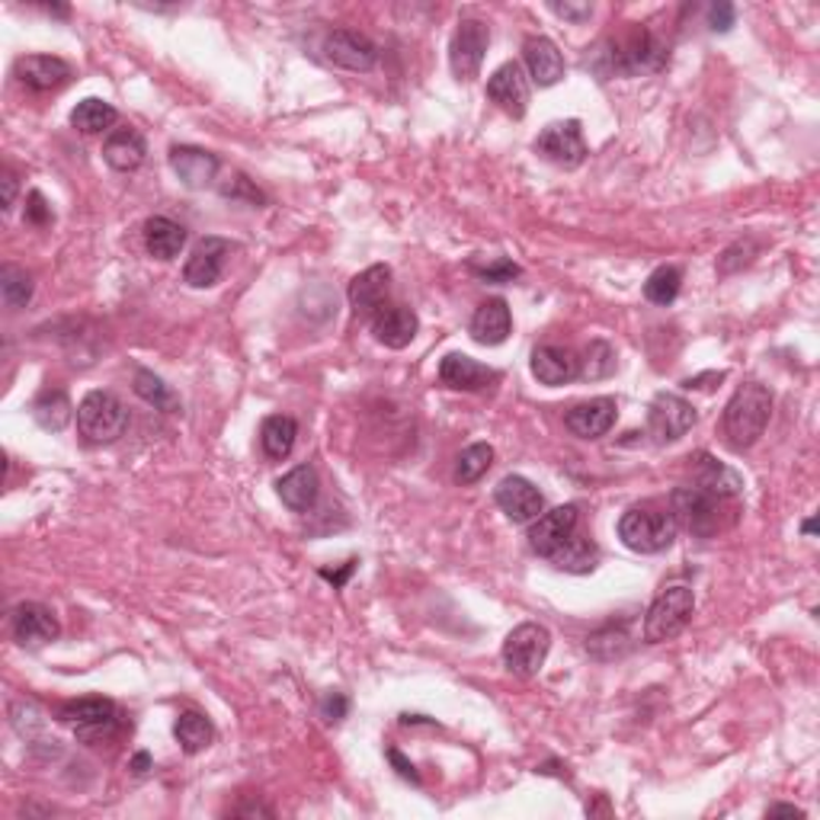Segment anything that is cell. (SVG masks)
<instances>
[{"label": "cell", "mask_w": 820, "mask_h": 820, "mask_svg": "<svg viewBox=\"0 0 820 820\" xmlns=\"http://www.w3.org/2000/svg\"><path fill=\"white\" fill-rule=\"evenodd\" d=\"M295 439H298V424L285 414H273L260 426V446H263L266 458H273V462L288 458L295 449Z\"/></svg>", "instance_id": "f546056e"}, {"label": "cell", "mask_w": 820, "mask_h": 820, "mask_svg": "<svg viewBox=\"0 0 820 820\" xmlns=\"http://www.w3.org/2000/svg\"><path fill=\"white\" fill-rule=\"evenodd\" d=\"M536 154L545 161L558 164V168L574 170L584 164L587 158V144H584V132L577 119H565V122H551L538 132Z\"/></svg>", "instance_id": "9c48e42d"}, {"label": "cell", "mask_w": 820, "mask_h": 820, "mask_svg": "<svg viewBox=\"0 0 820 820\" xmlns=\"http://www.w3.org/2000/svg\"><path fill=\"white\" fill-rule=\"evenodd\" d=\"M721 504L718 497L706 494L702 487H679L674 490V519L686 526L692 536H715L721 529Z\"/></svg>", "instance_id": "52a82bcc"}, {"label": "cell", "mask_w": 820, "mask_h": 820, "mask_svg": "<svg viewBox=\"0 0 820 820\" xmlns=\"http://www.w3.org/2000/svg\"><path fill=\"white\" fill-rule=\"evenodd\" d=\"M0 183H3V212H10L13 202H17V176L10 170H3L0 173Z\"/></svg>", "instance_id": "c3c4849f"}, {"label": "cell", "mask_w": 820, "mask_h": 820, "mask_svg": "<svg viewBox=\"0 0 820 820\" xmlns=\"http://www.w3.org/2000/svg\"><path fill=\"white\" fill-rule=\"evenodd\" d=\"M115 119H119L115 107H110V103L100 100V97H87V100H81V103L74 107L71 125H74L78 132H84V135H100V132H107V129L113 125Z\"/></svg>", "instance_id": "d6a6232c"}, {"label": "cell", "mask_w": 820, "mask_h": 820, "mask_svg": "<svg viewBox=\"0 0 820 820\" xmlns=\"http://www.w3.org/2000/svg\"><path fill=\"white\" fill-rule=\"evenodd\" d=\"M219 158L212 151H202V148H190V144H180L170 151V170L180 176V183H186L190 190H202L215 180L219 173Z\"/></svg>", "instance_id": "7402d4cb"}, {"label": "cell", "mask_w": 820, "mask_h": 820, "mask_svg": "<svg viewBox=\"0 0 820 820\" xmlns=\"http://www.w3.org/2000/svg\"><path fill=\"white\" fill-rule=\"evenodd\" d=\"M619 421V404L613 397H594L567 411L565 426L577 439H599Z\"/></svg>", "instance_id": "2e32d148"}, {"label": "cell", "mask_w": 820, "mask_h": 820, "mask_svg": "<svg viewBox=\"0 0 820 820\" xmlns=\"http://www.w3.org/2000/svg\"><path fill=\"white\" fill-rule=\"evenodd\" d=\"M523 58H526V71L538 87H555L565 78V55L558 52V45L548 36H533L523 45Z\"/></svg>", "instance_id": "44dd1931"}, {"label": "cell", "mask_w": 820, "mask_h": 820, "mask_svg": "<svg viewBox=\"0 0 820 820\" xmlns=\"http://www.w3.org/2000/svg\"><path fill=\"white\" fill-rule=\"evenodd\" d=\"M32 417H36V424L42 426V429L61 433L64 426L71 424L74 407H71V401H68L64 392H45V395L32 404Z\"/></svg>", "instance_id": "836d02e7"}, {"label": "cell", "mask_w": 820, "mask_h": 820, "mask_svg": "<svg viewBox=\"0 0 820 820\" xmlns=\"http://www.w3.org/2000/svg\"><path fill=\"white\" fill-rule=\"evenodd\" d=\"M475 270V276L484 280V283H513L523 270L516 266V263H509V260H497V263H490V266H472Z\"/></svg>", "instance_id": "60d3db41"}, {"label": "cell", "mask_w": 820, "mask_h": 820, "mask_svg": "<svg viewBox=\"0 0 820 820\" xmlns=\"http://www.w3.org/2000/svg\"><path fill=\"white\" fill-rule=\"evenodd\" d=\"M135 395L148 401V404H154L158 411H164V414H176L180 411V397L173 395V388L164 385V378H158L154 372H148V368H139L135 372Z\"/></svg>", "instance_id": "e575fe53"}, {"label": "cell", "mask_w": 820, "mask_h": 820, "mask_svg": "<svg viewBox=\"0 0 820 820\" xmlns=\"http://www.w3.org/2000/svg\"><path fill=\"white\" fill-rule=\"evenodd\" d=\"M487 45H490V32L482 20H462L453 32V42H449V64H453V74L458 81H475L478 71H482L484 55H487Z\"/></svg>", "instance_id": "ba28073f"}, {"label": "cell", "mask_w": 820, "mask_h": 820, "mask_svg": "<svg viewBox=\"0 0 820 820\" xmlns=\"http://www.w3.org/2000/svg\"><path fill=\"white\" fill-rule=\"evenodd\" d=\"M548 561H555L558 570H567V574H590L599 561V548L587 536H574L567 538L565 548H558Z\"/></svg>", "instance_id": "1f68e13d"}, {"label": "cell", "mask_w": 820, "mask_h": 820, "mask_svg": "<svg viewBox=\"0 0 820 820\" xmlns=\"http://www.w3.org/2000/svg\"><path fill=\"white\" fill-rule=\"evenodd\" d=\"M276 490H280V500L292 513H308L317 504L321 482H317V472L312 465H298L276 482Z\"/></svg>", "instance_id": "d4e9b609"}, {"label": "cell", "mask_w": 820, "mask_h": 820, "mask_svg": "<svg viewBox=\"0 0 820 820\" xmlns=\"http://www.w3.org/2000/svg\"><path fill=\"white\" fill-rule=\"evenodd\" d=\"M509 327H513V317H509L504 298H487L472 317V337L482 346H500L509 337Z\"/></svg>", "instance_id": "484cf974"}, {"label": "cell", "mask_w": 820, "mask_h": 820, "mask_svg": "<svg viewBox=\"0 0 820 820\" xmlns=\"http://www.w3.org/2000/svg\"><path fill=\"white\" fill-rule=\"evenodd\" d=\"M231 241L225 237H205L193 247V254L183 266V280L193 285V288H212V285L222 280L225 273L227 254H231Z\"/></svg>", "instance_id": "9a60e30c"}, {"label": "cell", "mask_w": 820, "mask_h": 820, "mask_svg": "<svg viewBox=\"0 0 820 820\" xmlns=\"http://www.w3.org/2000/svg\"><path fill=\"white\" fill-rule=\"evenodd\" d=\"M533 375L541 385L558 388V385L580 378V360L567 346H538L533 353Z\"/></svg>", "instance_id": "603a6c76"}, {"label": "cell", "mask_w": 820, "mask_h": 820, "mask_svg": "<svg viewBox=\"0 0 820 820\" xmlns=\"http://www.w3.org/2000/svg\"><path fill=\"white\" fill-rule=\"evenodd\" d=\"M766 814H769V818H804V811L794 808V804H772Z\"/></svg>", "instance_id": "f907efd6"}, {"label": "cell", "mask_w": 820, "mask_h": 820, "mask_svg": "<svg viewBox=\"0 0 820 820\" xmlns=\"http://www.w3.org/2000/svg\"><path fill=\"white\" fill-rule=\"evenodd\" d=\"M772 417V395L760 382H747L740 385L728 407H725V439L735 453L750 449L760 436L766 433V424Z\"/></svg>", "instance_id": "6da1fadb"}, {"label": "cell", "mask_w": 820, "mask_h": 820, "mask_svg": "<svg viewBox=\"0 0 820 820\" xmlns=\"http://www.w3.org/2000/svg\"><path fill=\"white\" fill-rule=\"evenodd\" d=\"M55 613L42 603H20L13 609V638L27 648H42L58 638Z\"/></svg>", "instance_id": "e0dca14e"}, {"label": "cell", "mask_w": 820, "mask_h": 820, "mask_svg": "<svg viewBox=\"0 0 820 820\" xmlns=\"http://www.w3.org/2000/svg\"><path fill=\"white\" fill-rule=\"evenodd\" d=\"M679 288H682V270L679 266H657L645 283V298L651 305H674Z\"/></svg>", "instance_id": "8d00e7d4"}, {"label": "cell", "mask_w": 820, "mask_h": 820, "mask_svg": "<svg viewBox=\"0 0 820 820\" xmlns=\"http://www.w3.org/2000/svg\"><path fill=\"white\" fill-rule=\"evenodd\" d=\"M599 645H606L609 651H606V660H616V657H622L628 651V635H625L622 628H603V631H596L587 638V651H594Z\"/></svg>", "instance_id": "ab89813d"}, {"label": "cell", "mask_w": 820, "mask_h": 820, "mask_svg": "<svg viewBox=\"0 0 820 820\" xmlns=\"http://www.w3.org/2000/svg\"><path fill=\"white\" fill-rule=\"evenodd\" d=\"M61 725L84 743H103L119 731V711L110 699H78L61 708Z\"/></svg>", "instance_id": "8992f818"}, {"label": "cell", "mask_w": 820, "mask_h": 820, "mask_svg": "<svg viewBox=\"0 0 820 820\" xmlns=\"http://www.w3.org/2000/svg\"><path fill=\"white\" fill-rule=\"evenodd\" d=\"M551 13L570 23H587L594 17V3H551Z\"/></svg>", "instance_id": "f6af8a7d"}, {"label": "cell", "mask_w": 820, "mask_h": 820, "mask_svg": "<svg viewBox=\"0 0 820 820\" xmlns=\"http://www.w3.org/2000/svg\"><path fill=\"white\" fill-rule=\"evenodd\" d=\"M439 382L455 392H484L490 382H497V372L465 353H449L439 363Z\"/></svg>", "instance_id": "ffe728a7"}, {"label": "cell", "mask_w": 820, "mask_h": 820, "mask_svg": "<svg viewBox=\"0 0 820 820\" xmlns=\"http://www.w3.org/2000/svg\"><path fill=\"white\" fill-rule=\"evenodd\" d=\"M0 295L7 308H27L32 298V276L20 266H3L0 270Z\"/></svg>", "instance_id": "74e56055"}, {"label": "cell", "mask_w": 820, "mask_h": 820, "mask_svg": "<svg viewBox=\"0 0 820 820\" xmlns=\"http://www.w3.org/2000/svg\"><path fill=\"white\" fill-rule=\"evenodd\" d=\"M494 465V449L487 443H475L455 458V482L475 484L487 475V468Z\"/></svg>", "instance_id": "d590c367"}, {"label": "cell", "mask_w": 820, "mask_h": 820, "mask_svg": "<svg viewBox=\"0 0 820 820\" xmlns=\"http://www.w3.org/2000/svg\"><path fill=\"white\" fill-rule=\"evenodd\" d=\"M346 711H350V699L343 696V692H327L324 699H321V718L324 721H331V725H337L346 718Z\"/></svg>", "instance_id": "ee69618b"}, {"label": "cell", "mask_w": 820, "mask_h": 820, "mask_svg": "<svg viewBox=\"0 0 820 820\" xmlns=\"http://www.w3.org/2000/svg\"><path fill=\"white\" fill-rule=\"evenodd\" d=\"M577 523H580V509L574 507V504L541 513L538 519H533L529 548H533L536 555H541V558H551L558 548H565L567 538L577 533Z\"/></svg>", "instance_id": "8fae6325"}, {"label": "cell", "mask_w": 820, "mask_h": 820, "mask_svg": "<svg viewBox=\"0 0 820 820\" xmlns=\"http://www.w3.org/2000/svg\"><path fill=\"white\" fill-rule=\"evenodd\" d=\"M173 737H176V743L183 747V753L196 757V753H202L205 747H212L215 728H212V721H209L205 715H199V711H183V715L176 718V725H173Z\"/></svg>", "instance_id": "4dcf8cb0"}, {"label": "cell", "mask_w": 820, "mask_h": 820, "mask_svg": "<svg viewBox=\"0 0 820 820\" xmlns=\"http://www.w3.org/2000/svg\"><path fill=\"white\" fill-rule=\"evenodd\" d=\"M324 58L346 71H372L378 61V45L353 29H334L324 36Z\"/></svg>", "instance_id": "7c38bea8"}, {"label": "cell", "mask_w": 820, "mask_h": 820, "mask_svg": "<svg viewBox=\"0 0 820 820\" xmlns=\"http://www.w3.org/2000/svg\"><path fill=\"white\" fill-rule=\"evenodd\" d=\"M144 247L154 260H173L186 247V227L170 222L164 215H154L144 222Z\"/></svg>", "instance_id": "f1b7e54d"}, {"label": "cell", "mask_w": 820, "mask_h": 820, "mask_svg": "<svg viewBox=\"0 0 820 820\" xmlns=\"http://www.w3.org/2000/svg\"><path fill=\"white\" fill-rule=\"evenodd\" d=\"M148 769H151V757H148V753H135V757H132V772H135V776H144Z\"/></svg>", "instance_id": "816d5d0a"}, {"label": "cell", "mask_w": 820, "mask_h": 820, "mask_svg": "<svg viewBox=\"0 0 820 820\" xmlns=\"http://www.w3.org/2000/svg\"><path fill=\"white\" fill-rule=\"evenodd\" d=\"M494 500L497 507L504 509L509 523H533L545 513V497L538 490L536 484L523 475H507L504 482L497 484L494 490Z\"/></svg>", "instance_id": "4fadbf2b"}, {"label": "cell", "mask_w": 820, "mask_h": 820, "mask_svg": "<svg viewBox=\"0 0 820 820\" xmlns=\"http://www.w3.org/2000/svg\"><path fill=\"white\" fill-rule=\"evenodd\" d=\"M27 222L29 225H49L52 222V205L45 202V196L39 190H32L27 199Z\"/></svg>", "instance_id": "7bdbcfd3"}, {"label": "cell", "mask_w": 820, "mask_h": 820, "mask_svg": "<svg viewBox=\"0 0 820 820\" xmlns=\"http://www.w3.org/2000/svg\"><path fill=\"white\" fill-rule=\"evenodd\" d=\"M692 426H696V407L686 397L667 395V392L654 397L648 407V433L654 436V443L660 446L677 443Z\"/></svg>", "instance_id": "30bf717a"}, {"label": "cell", "mask_w": 820, "mask_h": 820, "mask_svg": "<svg viewBox=\"0 0 820 820\" xmlns=\"http://www.w3.org/2000/svg\"><path fill=\"white\" fill-rule=\"evenodd\" d=\"M353 570H356V561H346L340 570H327V567H324V570H321V577H324V580H331V584L340 590V587L350 580V574H353Z\"/></svg>", "instance_id": "681fc988"}, {"label": "cell", "mask_w": 820, "mask_h": 820, "mask_svg": "<svg viewBox=\"0 0 820 820\" xmlns=\"http://www.w3.org/2000/svg\"><path fill=\"white\" fill-rule=\"evenodd\" d=\"M388 285H392V270H388L385 263H375V266L363 270V273L350 283V288H346V298H350L353 312L375 317V314L382 312V305H385Z\"/></svg>", "instance_id": "ac0fdd59"}, {"label": "cell", "mask_w": 820, "mask_h": 820, "mask_svg": "<svg viewBox=\"0 0 820 820\" xmlns=\"http://www.w3.org/2000/svg\"><path fill=\"white\" fill-rule=\"evenodd\" d=\"M487 97L507 115L523 119L529 110V78H526L523 64H516V61L500 64L487 81Z\"/></svg>", "instance_id": "5bb4252c"}, {"label": "cell", "mask_w": 820, "mask_h": 820, "mask_svg": "<svg viewBox=\"0 0 820 820\" xmlns=\"http://www.w3.org/2000/svg\"><path fill=\"white\" fill-rule=\"evenodd\" d=\"M735 23H737L735 3L718 0V3H711V7H708V27H711V32H731Z\"/></svg>", "instance_id": "b9f144b4"}, {"label": "cell", "mask_w": 820, "mask_h": 820, "mask_svg": "<svg viewBox=\"0 0 820 820\" xmlns=\"http://www.w3.org/2000/svg\"><path fill=\"white\" fill-rule=\"evenodd\" d=\"M222 193H225L227 199L247 196V199H251V202H254V205H256V202H263V193L251 186V180H247L244 173H237V176H234V183H227V186H225V190H222Z\"/></svg>", "instance_id": "bcb514c9"}, {"label": "cell", "mask_w": 820, "mask_h": 820, "mask_svg": "<svg viewBox=\"0 0 820 820\" xmlns=\"http://www.w3.org/2000/svg\"><path fill=\"white\" fill-rule=\"evenodd\" d=\"M144 154H148V144H144V139L135 129H119L103 144L107 164L119 170V173H132V170L142 168Z\"/></svg>", "instance_id": "83f0119b"}, {"label": "cell", "mask_w": 820, "mask_h": 820, "mask_svg": "<svg viewBox=\"0 0 820 820\" xmlns=\"http://www.w3.org/2000/svg\"><path fill=\"white\" fill-rule=\"evenodd\" d=\"M417 331H421V321H417V314L411 312V308H382V312L372 317V334L375 340L382 343V346H388V350H404V346H411L414 337H417Z\"/></svg>", "instance_id": "cb8c5ba5"}, {"label": "cell", "mask_w": 820, "mask_h": 820, "mask_svg": "<svg viewBox=\"0 0 820 820\" xmlns=\"http://www.w3.org/2000/svg\"><path fill=\"white\" fill-rule=\"evenodd\" d=\"M129 426L125 404L110 392H90L78 407V433L90 446H110Z\"/></svg>", "instance_id": "3957f363"}, {"label": "cell", "mask_w": 820, "mask_h": 820, "mask_svg": "<svg viewBox=\"0 0 820 820\" xmlns=\"http://www.w3.org/2000/svg\"><path fill=\"white\" fill-rule=\"evenodd\" d=\"M613 372H616V350L606 340H594L580 360V378L599 382V378H609Z\"/></svg>", "instance_id": "f35d334b"}, {"label": "cell", "mask_w": 820, "mask_h": 820, "mask_svg": "<svg viewBox=\"0 0 820 820\" xmlns=\"http://www.w3.org/2000/svg\"><path fill=\"white\" fill-rule=\"evenodd\" d=\"M619 538L628 551L638 555H657L667 551L677 538V519L667 509L631 507L619 519Z\"/></svg>", "instance_id": "7a4b0ae2"}, {"label": "cell", "mask_w": 820, "mask_h": 820, "mask_svg": "<svg viewBox=\"0 0 820 820\" xmlns=\"http://www.w3.org/2000/svg\"><path fill=\"white\" fill-rule=\"evenodd\" d=\"M13 71H17L20 84L29 87V90H39V93L55 90V87L68 84V81H71V64H68L64 58H55V55L17 58Z\"/></svg>", "instance_id": "d6986e66"}, {"label": "cell", "mask_w": 820, "mask_h": 820, "mask_svg": "<svg viewBox=\"0 0 820 820\" xmlns=\"http://www.w3.org/2000/svg\"><path fill=\"white\" fill-rule=\"evenodd\" d=\"M696 487H702L706 494L718 497V500H737L743 490V478L735 468L721 465L711 455H699V472H696Z\"/></svg>", "instance_id": "4316f807"}, {"label": "cell", "mask_w": 820, "mask_h": 820, "mask_svg": "<svg viewBox=\"0 0 820 820\" xmlns=\"http://www.w3.org/2000/svg\"><path fill=\"white\" fill-rule=\"evenodd\" d=\"M551 651V635L538 622L516 625L504 641V664L513 677L533 679L545 667Z\"/></svg>", "instance_id": "5b68a950"}, {"label": "cell", "mask_w": 820, "mask_h": 820, "mask_svg": "<svg viewBox=\"0 0 820 820\" xmlns=\"http://www.w3.org/2000/svg\"><path fill=\"white\" fill-rule=\"evenodd\" d=\"M388 760H392V766H395L401 779H407V782L421 786V772H417V766L411 763V760H404V757H401V750H388Z\"/></svg>", "instance_id": "7dc6e473"}, {"label": "cell", "mask_w": 820, "mask_h": 820, "mask_svg": "<svg viewBox=\"0 0 820 820\" xmlns=\"http://www.w3.org/2000/svg\"><path fill=\"white\" fill-rule=\"evenodd\" d=\"M692 613H696V594H692V587H686V584L667 587L664 594L654 599L648 616H645V641L660 645V641L677 638L679 631L689 625Z\"/></svg>", "instance_id": "277c9868"}]
</instances>
